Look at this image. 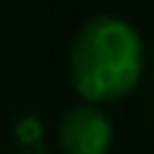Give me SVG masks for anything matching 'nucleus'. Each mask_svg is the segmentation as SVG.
Listing matches in <instances>:
<instances>
[{"mask_svg": "<svg viewBox=\"0 0 154 154\" xmlns=\"http://www.w3.org/2000/svg\"><path fill=\"white\" fill-rule=\"evenodd\" d=\"M145 47L120 16H94L75 32L69 47V79L85 101H116L142 79Z\"/></svg>", "mask_w": 154, "mask_h": 154, "instance_id": "f257e3e1", "label": "nucleus"}, {"mask_svg": "<svg viewBox=\"0 0 154 154\" xmlns=\"http://www.w3.org/2000/svg\"><path fill=\"white\" fill-rule=\"evenodd\" d=\"M110 142H113V126L91 104L66 110V116L60 120L63 154H107Z\"/></svg>", "mask_w": 154, "mask_h": 154, "instance_id": "f03ea898", "label": "nucleus"}]
</instances>
